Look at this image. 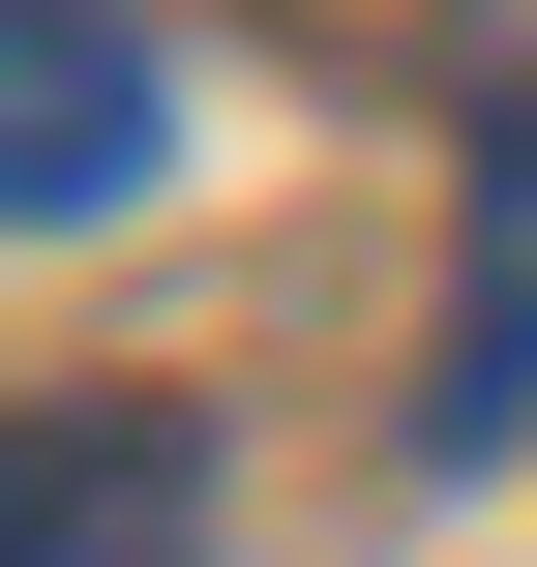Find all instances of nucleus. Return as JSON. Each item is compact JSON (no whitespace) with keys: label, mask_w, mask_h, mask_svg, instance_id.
I'll return each mask as SVG.
<instances>
[{"label":"nucleus","mask_w":537,"mask_h":567,"mask_svg":"<svg viewBox=\"0 0 537 567\" xmlns=\"http://www.w3.org/2000/svg\"><path fill=\"white\" fill-rule=\"evenodd\" d=\"M478 269H508V299H537V120H508V150H478Z\"/></svg>","instance_id":"nucleus-3"},{"label":"nucleus","mask_w":537,"mask_h":567,"mask_svg":"<svg viewBox=\"0 0 537 567\" xmlns=\"http://www.w3.org/2000/svg\"><path fill=\"white\" fill-rule=\"evenodd\" d=\"M149 150H179V60H149L120 0H0V239H30V209H120Z\"/></svg>","instance_id":"nucleus-2"},{"label":"nucleus","mask_w":537,"mask_h":567,"mask_svg":"<svg viewBox=\"0 0 537 567\" xmlns=\"http://www.w3.org/2000/svg\"><path fill=\"white\" fill-rule=\"evenodd\" d=\"M0 567H209V419L179 389H30L0 419Z\"/></svg>","instance_id":"nucleus-1"}]
</instances>
